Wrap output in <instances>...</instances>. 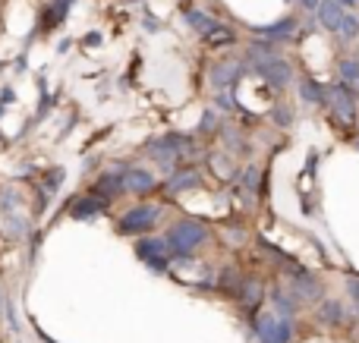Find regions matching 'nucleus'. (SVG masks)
I'll use <instances>...</instances> for the list:
<instances>
[{"label":"nucleus","instance_id":"5701e85b","mask_svg":"<svg viewBox=\"0 0 359 343\" xmlns=\"http://www.w3.org/2000/svg\"><path fill=\"white\" fill-rule=\"evenodd\" d=\"M271 120H274V126H278V130H290L293 120H297V113H293L290 104H274L271 107Z\"/></svg>","mask_w":359,"mask_h":343},{"label":"nucleus","instance_id":"412c9836","mask_svg":"<svg viewBox=\"0 0 359 343\" xmlns=\"http://www.w3.org/2000/svg\"><path fill=\"white\" fill-rule=\"evenodd\" d=\"M69 6H73V0H54V4L48 6V13H44V25H48V29H54L57 22H63V19H67V13H69Z\"/></svg>","mask_w":359,"mask_h":343},{"label":"nucleus","instance_id":"2eb2a0df","mask_svg":"<svg viewBox=\"0 0 359 343\" xmlns=\"http://www.w3.org/2000/svg\"><path fill=\"white\" fill-rule=\"evenodd\" d=\"M183 19H186V25H189L192 31H198V35H205V38L215 35V31L224 25V22H217L215 16H208L205 10H196V6H186V10H183Z\"/></svg>","mask_w":359,"mask_h":343},{"label":"nucleus","instance_id":"20e7f679","mask_svg":"<svg viewBox=\"0 0 359 343\" xmlns=\"http://www.w3.org/2000/svg\"><path fill=\"white\" fill-rule=\"evenodd\" d=\"M246 66L252 69V73L259 76L268 88H274V92H284V88H290V82H293L290 60H284L280 54L278 57H265V60H259V63H246Z\"/></svg>","mask_w":359,"mask_h":343},{"label":"nucleus","instance_id":"aec40b11","mask_svg":"<svg viewBox=\"0 0 359 343\" xmlns=\"http://www.w3.org/2000/svg\"><path fill=\"white\" fill-rule=\"evenodd\" d=\"M262 293H265V287H262L259 277H249V281L243 284L240 290H236V296H240L243 306H255V302L262 300Z\"/></svg>","mask_w":359,"mask_h":343},{"label":"nucleus","instance_id":"423d86ee","mask_svg":"<svg viewBox=\"0 0 359 343\" xmlns=\"http://www.w3.org/2000/svg\"><path fill=\"white\" fill-rule=\"evenodd\" d=\"M255 337H259V343H290L293 321L278 318L274 312H262L259 318H255Z\"/></svg>","mask_w":359,"mask_h":343},{"label":"nucleus","instance_id":"f3484780","mask_svg":"<svg viewBox=\"0 0 359 343\" xmlns=\"http://www.w3.org/2000/svg\"><path fill=\"white\" fill-rule=\"evenodd\" d=\"M344 13H347V10H344L341 4H334V0H322V4H318V10H316V16H318V25H322V29L337 31Z\"/></svg>","mask_w":359,"mask_h":343},{"label":"nucleus","instance_id":"f03ea898","mask_svg":"<svg viewBox=\"0 0 359 343\" xmlns=\"http://www.w3.org/2000/svg\"><path fill=\"white\" fill-rule=\"evenodd\" d=\"M161 211L164 208L155 205V202H139V205L126 208L117 220L120 237H149L158 227V220H161Z\"/></svg>","mask_w":359,"mask_h":343},{"label":"nucleus","instance_id":"dca6fc26","mask_svg":"<svg viewBox=\"0 0 359 343\" xmlns=\"http://www.w3.org/2000/svg\"><path fill=\"white\" fill-rule=\"evenodd\" d=\"M297 88H299V98H303L306 104H312V107H325V104H328V85L316 82L312 76H303Z\"/></svg>","mask_w":359,"mask_h":343},{"label":"nucleus","instance_id":"f257e3e1","mask_svg":"<svg viewBox=\"0 0 359 343\" xmlns=\"http://www.w3.org/2000/svg\"><path fill=\"white\" fill-rule=\"evenodd\" d=\"M208 239H211V230L196 218H180L164 230V243H168L170 255L177 262H189Z\"/></svg>","mask_w":359,"mask_h":343},{"label":"nucleus","instance_id":"c756f323","mask_svg":"<svg viewBox=\"0 0 359 343\" xmlns=\"http://www.w3.org/2000/svg\"><path fill=\"white\" fill-rule=\"evenodd\" d=\"M356 148H359V139H356Z\"/></svg>","mask_w":359,"mask_h":343},{"label":"nucleus","instance_id":"ddd939ff","mask_svg":"<svg viewBox=\"0 0 359 343\" xmlns=\"http://www.w3.org/2000/svg\"><path fill=\"white\" fill-rule=\"evenodd\" d=\"M92 195H98V199H104V202H114L117 195H123V176H120V164H117V170H107V174H101L98 180H95Z\"/></svg>","mask_w":359,"mask_h":343},{"label":"nucleus","instance_id":"b1692460","mask_svg":"<svg viewBox=\"0 0 359 343\" xmlns=\"http://www.w3.org/2000/svg\"><path fill=\"white\" fill-rule=\"evenodd\" d=\"M205 41H208L211 48H227V44H236V31L230 29V25H221V29H217L215 35H208Z\"/></svg>","mask_w":359,"mask_h":343},{"label":"nucleus","instance_id":"7ed1b4c3","mask_svg":"<svg viewBox=\"0 0 359 343\" xmlns=\"http://www.w3.org/2000/svg\"><path fill=\"white\" fill-rule=\"evenodd\" d=\"M287 271V277H290V296L303 306V302H316L325 296V284L318 281L312 271H306L303 265H293V262H280Z\"/></svg>","mask_w":359,"mask_h":343},{"label":"nucleus","instance_id":"39448f33","mask_svg":"<svg viewBox=\"0 0 359 343\" xmlns=\"http://www.w3.org/2000/svg\"><path fill=\"white\" fill-rule=\"evenodd\" d=\"M136 258L149 271H158V274L170 271V262H174V255H170L164 237H139L136 239Z\"/></svg>","mask_w":359,"mask_h":343},{"label":"nucleus","instance_id":"4be33fe9","mask_svg":"<svg viewBox=\"0 0 359 343\" xmlns=\"http://www.w3.org/2000/svg\"><path fill=\"white\" fill-rule=\"evenodd\" d=\"M337 35H341L344 41H356L359 38V16L356 13H344L341 25H337Z\"/></svg>","mask_w":359,"mask_h":343},{"label":"nucleus","instance_id":"bb28decb","mask_svg":"<svg viewBox=\"0 0 359 343\" xmlns=\"http://www.w3.org/2000/svg\"><path fill=\"white\" fill-rule=\"evenodd\" d=\"M211 130H217V113L208 107V111L202 113V123H198V132H211Z\"/></svg>","mask_w":359,"mask_h":343},{"label":"nucleus","instance_id":"6e6552de","mask_svg":"<svg viewBox=\"0 0 359 343\" xmlns=\"http://www.w3.org/2000/svg\"><path fill=\"white\" fill-rule=\"evenodd\" d=\"M120 176H123V192L133 195H149L158 186L155 174L145 167H136V164H120Z\"/></svg>","mask_w":359,"mask_h":343},{"label":"nucleus","instance_id":"9b49d317","mask_svg":"<svg viewBox=\"0 0 359 343\" xmlns=\"http://www.w3.org/2000/svg\"><path fill=\"white\" fill-rule=\"evenodd\" d=\"M202 186V174H198L196 167H189V164H183V167L170 170L168 174V192H189V189H198Z\"/></svg>","mask_w":359,"mask_h":343},{"label":"nucleus","instance_id":"9d476101","mask_svg":"<svg viewBox=\"0 0 359 343\" xmlns=\"http://www.w3.org/2000/svg\"><path fill=\"white\" fill-rule=\"evenodd\" d=\"M246 69H249L246 63H233V60L215 63V69H211V88H215V92H227V88L236 85V79H240Z\"/></svg>","mask_w":359,"mask_h":343},{"label":"nucleus","instance_id":"393cba45","mask_svg":"<svg viewBox=\"0 0 359 343\" xmlns=\"http://www.w3.org/2000/svg\"><path fill=\"white\" fill-rule=\"evenodd\" d=\"M243 189L246 192H259V167H246L243 170Z\"/></svg>","mask_w":359,"mask_h":343},{"label":"nucleus","instance_id":"c85d7f7f","mask_svg":"<svg viewBox=\"0 0 359 343\" xmlns=\"http://www.w3.org/2000/svg\"><path fill=\"white\" fill-rule=\"evenodd\" d=\"M334 4H341V6H344V10H350V6H356V4H359V0H334Z\"/></svg>","mask_w":359,"mask_h":343},{"label":"nucleus","instance_id":"a878e982","mask_svg":"<svg viewBox=\"0 0 359 343\" xmlns=\"http://www.w3.org/2000/svg\"><path fill=\"white\" fill-rule=\"evenodd\" d=\"M347 296H350V302H353V309L359 315V277H353V274L347 277Z\"/></svg>","mask_w":359,"mask_h":343},{"label":"nucleus","instance_id":"a211bd4d","mask_svg":"<svg viewBox=\"0 0 359 343\" xmlns=\"http://www.w3.org/2000/svg\"><path fill=\"white\" fill-rule=\"evenodd\" d=\"M337 76H341L337 82H344V85L359 94V57H341L337 60Z\"/></svg>","mask_w":359,"mask_h":343},{"label":"nucleus","instance_id":"4468645a","mask_svg":"<svg viewBox=\"0 0 359 343\" xmlns=\"http://www.w3.org/2000/svg\"><path fill=\"white\" fill-rule=\"evenodd\" d=\"M316 318L322 321L325 328H344L350 321V312H347V306H344L341 300H325L322 306H318Z\"/></svg>","mask_w":359,"mask_h":343},{"label":"nucleus","instance_id":"f8f14e48","mask_svg":"<svg viewBox=\"0 0 359 343\" xmlns=\"http://www.w3.org/2000/svg\"><path fill=\"white\" fill-rule=\"evenodd\" d=\"M107 208H111V202H104V199H98V195H82V199H76L73 205H69V218H76V220H95L98 214H104Z\"/></svg>","mask_w":359,"mask_h":343},{"label":"nucleus","instance_id":"6ab92c4d","mask_svg":"<svg viewBox=\"0 0 359 343\" xmlns=\"http://www.w3.org/2000/svg\"><path fill=\"white\" fill-rule=\"evenodd\" d=\"M271 302H274V312H278V318H293V315L299 312V302L293 300V296L287 293L284 287H274L271 290Z\"/></svg>","mask_w":359,"mask_h":343},{"label":"nucleus","instance_id":"0eeeda50","mask_svg":"<svg viewBox=\"0 0 359 343\" xmlns=\"http://www.w3.org/2000/svg\"><path fill=\"white\" fill-rule=\"evenodd\" d=\"M325 107H331L344 123H356V92L353 88H347L344 82L328 85V104Z\"/></svg>","mask_w":359,"mask_h":343},{"label":"nucleus","instance_id":"cd10ccee","mask_svg":"<svg viewBox=\"0 0 359 343\" xmlns=\"http://www.w3.org/2000/svg\"><path fill=\"white\" fill-rule=\"evenodd\" d=\"M318 4H322V0H299V6H303L306 13H316V10H318Z\"/></svg>","mask_w":359,"mask_h":343},{"label":"nucleus","instance_id":"1a4fd4ad","mask_svg":"<svg viewBox=\"0 0 359 343\" xmlns=\"http://www.w3.org/2000/svg\"><path fill=\"white\" fill-rule=\"evenodd\" d=\"M252 31L262 38V41H290L293 35L299 31V19L297 16H284L278 22H268V25H252Z\"/></svg>","mask_w":359,"mask_h":343}]
</instances>
